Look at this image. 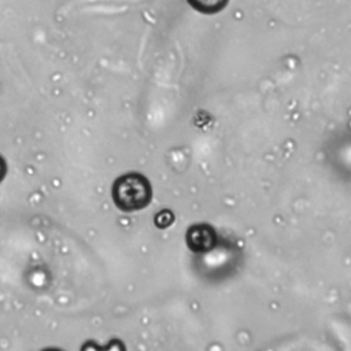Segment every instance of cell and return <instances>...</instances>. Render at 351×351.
<instances>
[{"label": "cell", "instance_id": "obj_1", "mask_svg": "<svg viewBox=\"0 0 351 351\" xmlns=\"http://www.w3.org/2000/svg\"><path fill=\"white\" fill-rule=\"evenodd\" d=\"M115 206L123 213H134L145 208L152 199V186L148 178L136 171L119 176L111 188Z\"/></svg>", "mask_w": 351, "mask_h": 351}, {"label": "cell", "instance_id": "obj_2", "mask_svg": "<svg viewBox=\"0 0 351 351\" xmlns=\"http://www.w3.org/2000/svg\"><path fill=\"white\" fill-rule=\"evenodd\" d=\"M185 241L192 252L204 254L215 247L217 233L208 223H195L188 228L185 233Z\"/></svg>", "mask_w": 351, "mask_h": 351}, {"label": "cell", "instance_id": "obj_3", "mask_svg": "<svg viewBox=\"0 0 351 351\" xmlns=\"http://www.w3.org/2000/svg\"><path fill=\"white\" fill-rule=\"evenodd\" d=\"M228 0H189V3L200 12H217L223 8Z\"/></svg>", "mask_w": 351, "mask_h": 351}, {"label": "cell", "instance_id": "obj_4", "mask_svg": "<svg viewBox=\"0 0 351 351\" xmlns=\"http://www.w3.org/2000/svg\"><path fill=\"white\" fill-rule=\"evenodd\" d=\"M154 222L159 229H165L169 228L173 222H174V214L171 210L169 208H163L160 211L156 213V215L154 217Z\"/></svg>", "mask_w": 351, "mask_h": 351}, {"label": "cell", "instance_id": "obj_5", "mask_svg": "<svg viewBox=\"0 0 351 351\" xmlns=\"http://www.w3.org/2000/svg\"><path fill=\"white\" fill-rule=\"evenodd\" d=\"M5 173H7V165H5L4 158H3V156H0V182L4 180Z\"/></svg>", "mask_w": 351, "mask_h": 351}]
</instances>
